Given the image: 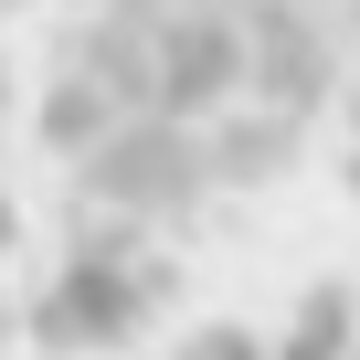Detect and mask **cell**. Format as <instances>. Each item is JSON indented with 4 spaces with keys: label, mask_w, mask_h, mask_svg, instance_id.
<instances>
[{
    "label": "cell",
    "mask_w": 360,
    "mask_h": 360,
    "mask_svg": "<svg viewBox=\"0 0 360 360\" xmlns=\"http://www.w3.org/2000/svg\"><path fill=\"white\" fill-rule=\"evenodd\" d=\"M202 360H360V307H328V318H297L276 339H223Z\"/></svg>",
    "instance_id": "1"
}]
</instances>
